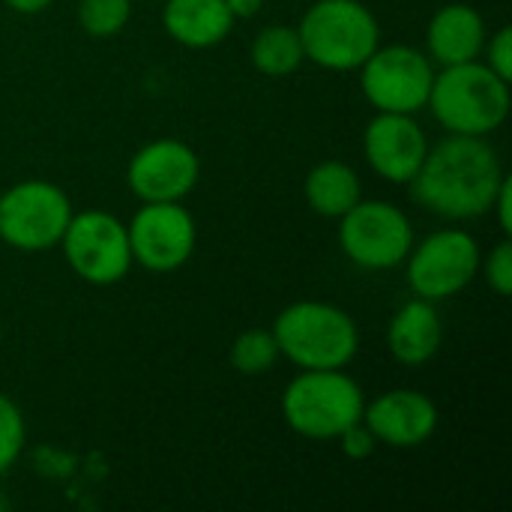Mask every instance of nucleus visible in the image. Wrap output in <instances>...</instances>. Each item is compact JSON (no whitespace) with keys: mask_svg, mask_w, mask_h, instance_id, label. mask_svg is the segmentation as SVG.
Masks as SVG:
<instances>
[{"mask_svg":"<svg viewBox=\"0 0 512 512\" xmlns=\"http://www.w3.org/2000/svg\"><path fill=\"white\" fill-rule=\"evenodd\" d=\"M486 39H489L486 21L468 3L441 6L426 27L429 60L438 66H456V63L480 60Z\"/></svg>","mask_w":512,"mask_h":512,"instance_id":"15","label":"nucleus"},{"mask_svg":"<svg viewBox=\"0 0 512 512\" xmlns=\"http://www.w3.org/2000/svg\"><path fill=\"white\" fill-rule=\"evenodd\" d=\"M366 393L345 369H300L282 393V417L309 441H336L360 423Z\"/></svg>","mask_w":512,"mask_h":512,"instance_id":"4","label":"nucleus"},{"mask_svg":"<svg viewBox=\"0 0 512 512\" xmlns=\"http://www.w3.org/2000/svg\"><path fill=\"white\" fill-rule=\"evenodd\" d=\"M132 18V0H78V24L93 39L117 36Z\"/></svg>","mask_w":512,"mask_h":512,"instance_id":"21","label":"nucleus"},{"mask_svg":"<svg viewBox=\"0 0 512 512\" xmlns=\"http://www.w3.org/2000/svg\"><path fill=\"white\" fill-rule=\"evenodd\" d=\"M225 3H228L234 21H240V18H255V15L261 12V6H264V0H225Z\"/></svg>","mask_w":512,"mask_h":512,"instance_id":"27","label":"nucleus"},{"mask_svg":"<svg viewBox=\"0 0 512 512\" xmlns=\"http://www.w3.org/2000/svg\"><path fill=\"white\" fill-rule=\"evenodd\" d=\"M57 246H63L72 273L96 288L117 285L120 279H126L129 267L135 264L126 225L105 210L72 213Z\"/></svg>","mask_w":512,"mask_h":512,"instance_id":"7","label":"nucleus"},{"mask_svg":"<svg viewBox=\"0 0 512 512\" xmlns=\"http://www.w3.org/2000/svg\"><path fill=\"white\" fill-rule=\"evenodd\" d=\"M438 405L420 390H387L366 402L363 423L378 444L393 450H414L438 429Z\"/></svg>","mask_w":512,"mask_h":512,"instance_id":"14","label":"nucleus"},{"mask_svg":"<svg viewBox=\"0 0 512 512\" xmlns=\"http://www.w3.org/2000/svg\"><path fill=\"white\" fill-rule=\"evenodd\" d=\"M480 243L465 228H441L423 243H414L408 264V285L417 297L441 303L462 294L480 273Z\"/></svg>","mask_w":512,"mask_h":512,"instance_id":"9","label":"nucleus"},{"mask_svg":"<svg viewBox=\"0 0 512 512\" xmlns=\"http://www.w3.org/2000/svg\"><path fill=\"white\" fill-rule=\"evenodd\" d=\"M492 210H495V216H498V225H501L504 237H510L512 234V180L510 177H504V180H501V189H498V195H495V201H492Z\"/></svg>","mask_w":512,"mask_h":512,"instance_id":"26","label":"nucleus"},{"mask_svg":"<svg viewBox=\"0 0 512 512\" xmlns=\"http://www.w3.org/2000/svg\"><path fill=\"white\" fill-rule=\"evenodd\" d=\"M336 441L342 444V453H345L348 459H354V462L369 459V456L375 453V447H378L375 435L366 429V423H363V420H360V423H354V426H348Z\"/></svg>","mask_w":512,"mask_h":512,"instance_id":"25","label":"nucleus"},{"mask_svg":"<svg viewBox=\"0 0 512 512\" xmlns=\"http://www.w3.org/2000/svg\"><path fill=\"white\" fill-rule=\"evenodd\" d=\"M435 81V66L429 54L411 45L375 48L360 66V87L375 111L387 114H417L426 108Z\"/></svg>","mask_w":512,"mask_h":512,"instance_id":"10","label":"nucleus"},{"mask_svg":"<svg viewBox=\"0 0 512 512\" xmlns=\"http://www.w3.org/2000/svg\"><path fill=\"white\" fill-rule=\"evenodd\" d=\"M504 177L501 159L486 138L447 135L426 150V159L408 186L420 207L462 222L492 213V201Z\"/></svg>","mask_w":512,"mask_h":512,"instance_id":"1","label":"nucleus"},{"mask_svg":"<svg viewBox=\"0 0 512 512\" xmlns=\"http://www.w3.org/2000/svg\"><path fill=\"white\" fill-rule=\"evenodd\" d=\"M480 270L489 282V288L498 297H510L512 294V243L510 237H504L486 261H480Z\"/></svg>","mask_w":512,"mask_h":512,"instance_id":"23","label":"nucleus"},{"mask_svg":"<svg viewBox=\"0 0 512 512\" xmlns=\"http://www.w3.org/2000/svg\"><path fill=\"white\" fill-rule=\"evenodd\" d=\"M360 198H363V186L357 171L339 159L318 162L306 174V201L318 216L342 219Z\"/></svg>","mask_w":512,"mask_h":512,"instance_id":"18","label":"nucleus"},{"mask_svg":"<svg viewBox=\"0 0 512 512\" xmlns=\"http://www.w3.org/2000/svg\"><path fill=\"white\" fill-rule=\"evenodd\" d=\"M279 360V345L273 339L270 330H261V327H252V330H243L234 345H231V366L240 372V375H267Z\"/></svg>","mask_w":512,"mask_h":512,"instance_id":"20","label":"nucleus"},{"mask_svg":"<svg viewBox=\"0 0 512 512\" xmlns=\"http://www.w3.org/2000/svg\"><path fill=\"white\" fill-rule=\"evenodd\" d=\"M72 219L69 195L48 180H21L0 192V240L18 252L54 249Z\"/></svg>","mask_w":512,"mask_h":512,"instance_id":"6","label":"nucleus"},{"mask_svg":"<svg viewBox=\"0 0 512 512\" xmlns=\"http://www.w3.org/2000/svg\"><path fill=\"white\" fill-rule=\"evenodd\" d=\"M24 438H27V426L21 408L0 393V477L18 462L24 450Z\"/></svg>","mask_w":512,"mask_h":512,"instance_id":"22","label":"nucleus"},{"mask_svg":"<svg viewBox=\"0 0 512 512\" xmlns=\"http://www.w3.org/2000/svg\"><path fill=\"white\" fill-rule=\"evenodd\" d=\"M201 177L198 153L177 138H156L144 144L126 168L129 189L147 201H183Z\"/></svg>","mask_w":512,"mask_h":512,"instance_id":"12","label":"nucleus"},{"mask_svg":"<svg viewBox=\"0 0 512 512\" xmlns=\"http://www.w3.org/2000/svg\"><path fill=\"white\" fill-rule=\"evenodd\" d=\"M339 246L363 270H393L414 246V225L396 204L360 198L339 219Z\"/></svg>","mask_w":512,"mask_h":512,"instance_id":"8","label":"nucleus"},{"mask_svg":"<svg viewBox=\"0 0 512 512\" xmlns=\"http://www.w3.org/2000/svg\"><path fill=\"white\" fill-rule=\"evenodd\" d=\"M273 339L279 357L297 369H345L360 348V330L354 318L321 300H297L273 321Z\"/></svg>","mask_w":512,"mask_h":512,"instance_id":"3","label":"nucleus"},{"mask_svg":"<svg viewBox=\"0 0 512 512\" xmlns=\"http://www.w3.org/2000/svg\"><path fill=\"white\" fill-rule=\"evenodd\" d=\"M6 510V498H3V492H0V512Z\"/></svg>","mask_w":512,"mask_h":512,"instance_id":"29","label":"nucleus"},{"mask_svg":"<svg viewBox=\"0 0 512 512\" xmlns=\"http://www.w3.org/2000/svg\"><path fill=\"white\" fill-rule=\"evenodd\" d=\"M249 60L261 75H270V78L297 72L306 60L297 27L270 24V27L258 30V36L252 39V48H249Z\"/></svg>","mask_w":512,"mask_h":512,"instance_id":"19","label":"nucleus"},{"mask_svg":"<svg viewBox=\"0 0 512 512\" xmlns=\"http://www.w3.org/2000/svg\"><path fill=\"white\" fill-rule=\"evenodd\" d=\"M429 141L414 114L378 111L363 132V153L369 168L387 183H411L426 159Z\"/></svg>","mask_w":512,"mask_h":512,"instance_id":"13","label":"nucleus"},{"mask_svg":"<svg viewBox=\"0 0 512 512\" xmlns=\"http://www.w3.org/2000/svg\"><path fill=\"white\" fill-rule=\"evenodd\" d=\"M132 261L150 273L180 270L198 243L192 213L180 201H147L126 225Z\"/></svg>","mask_w":512,"mask_h":512,"instance_id":"11","label":"nucleus"},{"mask_svg":"<svg viewBox=\"0 0 512 512\" xmlns=\"http://www.w3.org/2000/svg\"><path fill=\"white\" fill-rule=\"evenodd\" d=\"M444 342V324L432 300H408L387 327V348L402 366H426Z\"/></svg>","mask_w":512,"mask_h":512,"instance_id":"16","label":"nucleus"},{"mask_svg":"<svg viewBox=\"0 0 512 512\" xmlns=\"http://www.w3.org/2000/svg\"><path fill=\"white\" fill-rule=\"evenodd\" d=\"M162 24L186 48H213L234 30V15L225 0H165Z\"/></svg>","mask_w":512,"mask_h":512,"instance_id":"17","label":"nucleus"},{"mask_svg":"<svg viewBox=\"0 0 512 512\" xmlns=\"http://www.w3.org/2000/svg\"><path fill=\"white\" fill-rule=\"evenodd\" d=\"M483 54H486V66L501 75L504 81L512 78V27L504 24L501 30L492 33V39H486L483 45Z\"/></svg>","mask_w":512,"mask_h":512,"instance_id":"24","label":"nucleus"},{"mask_svg":"<svg viewBox=\"0 0 512 512\" xmlns=\"http://www.w3.org/2000/svg\"><path fill=\"white\" fill-rule=\"evenodd\" d=\"M306 60L330 72H354L381 45V27L360 0H318L306 9L300 27Z\"/></svg>","mask_w":512,"mask_h":512,"instance_id":"5","label":"nucleus"},{"mask_svg":"<svg viewBox=\"0 0 512 512\" xmlns=\"http://www.w3.org/2000/svg\"><path fill=\"white\" fill-rule=\"evenodd\" d=\"M3 3L18 15H36V12H45L54 0H3Z\"/></svg>","mask_w":512,"mask_h":512,"instance_id":"28","label":"nucleus"},{"mask_svg":"<svg viewBox=\"0 0 512 512\" xmlns=\"http://www.w3.org/2000/svg\"><path fill=\"white\" fill-rule=\"evenodd\" d=\"M426 108L450 135L486 138L510 114V81L495 75L483 60L441 66Z\"/></svg>","mask_w":512,"mask_h":512,"instance_id":"2","label":"nucleus"}]
</instances>
